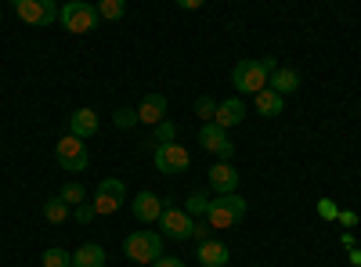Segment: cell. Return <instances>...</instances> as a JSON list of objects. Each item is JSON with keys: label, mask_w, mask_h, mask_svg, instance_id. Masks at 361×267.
<instances>
[{"label": "cell", "mask_w": 361, "mask_h": 267, "mask_svg": "<svg viewBox=\"0 0 361 267\" xmlns=\"http://www.w3.org/2000/svg\"><path fill=\"white\" fill-rule=\"evenodd\" d=\"M275 69H279L275 58H267V62H260V58H246V62H238L231 69V83L243 94H253L257 98L260 91H267V73H275Z\"/></svg>", "instance_id": "cell-1"}, {"label": "cell", "mask_w": 361, "mask_h": 267, "mask_svg": "<svg viewBox=\"0 0 361 267\" xmlns=\"http://www.w3.org/2000/svg\"><path fill=\"white\" fill-rule=\"evenodd\" d=\"M243 217H246V199H243V195H217L214 202H209L206 224L217 228V231H228V228H235Z\"/></svg>", "instance_id": "cell-2"}, {"label": "cell", "mask_w": 361, "mask_h": 267, "mask_svg": "<svg viewBox=\"0 0 361 267\" xmlns=\"http://www.w3.org/2000/svg\"><path fill=\"white\" fill-rule=\"evenodd\" d=\"M123 249H127V260H134V263H156L163 256V235L159 231H130Z\"/></svg>", "instance_id": "cell-3"}, {"label": "cell", "mask_w": 361, "mask_h": 267, "mask_svg": "<svg viewBox=\"0 0 361 267\" xmlns=\"http://www.w3.org/2000/svg\"><path fill=\"white\" fill-rule=\"evenodd\" d=\"M58 22H62L66 33H90V29H98V11L94 4H87V0H69L66 8H58Z\"/></svg>", "instance_id": "cell-4"}, {"label": "cell", "mask_w": 361, "mask_h": 267, "mask_svg": "<svg viewBox=\"0 0 361 267\" xmlns=\"http://www.w3.org/2000/svg\"><path fill=\"white\" fill-rule=\"evenodd\" d=\"M54 159H58V166H62L66 173H83V170L90 166L87 144H83L80 137H73V134H66L62 141H58V148H54Z\"/></svg>", "instance_id": "cell-5"}, {"label": "cell", "mask_w": 361, "mask_h": 267, "mask_svg": "<svg viewBox=\"0 0 361 267\" xmlns=\"http://www.w3.org/2000/svg\"><path fill=\"white\" fill-rule=\"evenodd\" d=\"M192 217L185 213V206H166L163 217H159V231H163V239H173V242H185L192 239Z\"/></svg>", "instance_id": "cell-6"}, {"label": "cell", "mask_w": 361, "mask_h": 267, "mask_svg": "<svg viewBox=\"0 0 361 267\" xmlns=\"http://www.w3.org/2000/svg\"><path fill=\"white\" fill-rule=\"evenodd\" d=\"M123 199H127V185L119 181V177H105V181L98 185V195H94V213L98 217L116 213L119 206H123Z\"/></svg>", "instance_id": "cell-7"}, {"label": "cell", "mask_w": 361, "mask_h": 267, "mask_svg": "<svg viewBox=\"0 0 361 267\" xmlns=\"http://www.w3.org/2000/svg\"><path fill=\"white\" fill-rule=\"evenodd\" d=\"M152 163L159 173H185L192 166V156H188V148L185 144H159L156 152H152Z\"/></svg>", "instance_id": "cell-8"}, {"label": "cell", "mask_w": 361, "mask_h": 267, "mask_svg": "<svg viewBox=\"0 0 361 267\" xmlns=\"http://www.w3.org/2000/svg\"><path fill=\"white\" fill-rule=\"evenodd\" d=\"M15 11H18V18L25 25H37V29L40 25H51L58 18V4H54V0H18Z\"/></svg>", "instance_id": "cell-9"}, {"label": "cell", "mask_w": 361, "mask_h": 267, "mask_svg": "<svg viewBox=\"0 0 361 267\" xmlns=\"http://www.w3.org/2000/svg\"><path fill=\"white\" fill-rule=\"evenodd\" d=\"M199 141H202L206 152L221 156V163H228V159L235 156V144H231L228 130H221L217 123H202V127H199Z\"/></svg>", "instance_id": "cell-10"}, {"label": "cell", "mask_w": 361, "mask_h": 267, "mask_svg": "<svg viewBox=\"0 0 361 267\" xmlns=\"http://www.w3.org/2000/svg\"><path fill=\"white\" fill-rule=\"evenodd\" d=\"M134 217L141 221V224H159V217H163V210H166V202L159 199V195H152V192H141L137 199H134Z\"/></svg>", "instance_id": "cell-11"}, {"label": "cell", "mask_w": 361, "mask_h": 267, "mask_svg": "<svg viewBox=\"0 0 361 267\" xmlns=\"http://www.w3.org/2000/svg\"><path fill=\"white\" fill-rule=\"evenodd\" d=\"M209 188H214L217 195H235V188H238V170H235L231 163L209 166Z\"/></svg>", "instance_id": "cell-12"}, {"label": "cell", "mask_w": 361, "mask_h": 267, "mask_svg": "<svg viewBox=\"0 0 361 267\" xmlns=\"http://www.w3.org/2000/svg\"><path fill=\"white\" fill-rule=\"evenodd\" d=\"M69 134L80 137V141L94 137V134H98V116H94V108H76V112L69 116Z\"/></svg>", "instance_id": "cell-13"}, {"label": "cell", "mask_w": 361, "mask_h": 267, "mask_svg": "<svg viewBox=\"0 0 361 267\" xmlns=\"http://www.w3.org/2000/svg\"><path fill=\"white\" fill-rule=\"evenodd\" d=\"M137 120L148 123V127H159L166 120V98L163 94H145V101L137 108Z\"/></svg>", "instance_id": "cell-14"}, {"label": "cell", "mask_w": 361, "mask_h": 267, "mask_svg": "<svg viewBox=\"0 0 361 267\" xmlns=\"http://www.w3.org/2000/svg\"><path fill=\"white\" fill-rule=\"evenodd\" d=\"M243 120H246V105L238 101V98H228V101H221V105H217L214 123H217L221 130H228V127H238Z\"/></svg>", "instance_id": "cell-15"}, {"label": "cell", "mask_w": 361, "mask_h": 267, "mask_svg": "<svg viewBox=\"0 0 361 267\" xmlns=\"http://www.w3.org/2000/svg\"><path fill=\"white\" fill-rule=\"evenodd\" d=\"M228 260H231V249H228L224 242H217V239L199 242V263H202V267H224Z\"/></svg>", "instance_id": "cell-16"}, {"label": "cell", "mask_w": 361, "mask_h": 267, "mask_svg": "<svg viewBox=\"0 0 361 267\" xmlns=\"http://www.w3.org/2000/svg\"><path fill=\"white\" fill-rule=\"evenodd\" d=\"M267 87H271V91H275V94H293L296 91V87H300V73L296 69H275V73H271V80H267Z\"/></svg>", "instance_id": "cell-17"}, {"label": "cell", "mask_w": 361, "mask_h": 267, "mask_svg": "<svg viewBox=\"0 0 361 267\" xmlns=\"http://www.w3.org/2000/svg\"><path fill=\"white\" fill-rule=\"evenodd\" d=\"M73 267H105V249L94 246V242H87L73 253Z\"/></svg>", "instance_id": "cell-18"}, {"label": "cell", "mask_w": 361, "mask_h": 267, "mask_svg": "<svg viewBox=\"0 0 361 267\" xmlns=\"http://www.w3.org/2000/svg\"><path fill=\"white\" fill-rule=\"evenodd\" d=\"M69 217H73V206H66L62 195H51V199L44 202V221H47V224H66Z\"/></svg>", "instance_id": "cell-19"}, {"label": "cell", "mask_w": 361, "mask_h": 267, "mask_svg": "<svg viewBox=\"0 0 361 267\" xmlns=\"http://www.w3.org/2000/svg\"><path fill=\"white\" fill-rule=\"evenodd\" d=\"M282 105H286V101H282V94H275L271 87L257 94V108H260L264 116H279V112H282Z\"/></svg>", "instance_id": "cell-20"}, {"label": "cell", "mask_w": 361, "mask_h": 267, "mask_svg": "<svg viewBox=\"0 0 361 267\" xmlns=\"http://www.w3.org/2000/svg\"><path fill=\"white\" fill-rule=\"evenodd\" d=\"M209 202H214V199H209L206 192H192L188 202H185V213L188 217H206L209 213Z\"/></svg>", "instance_id": "cell-21"}, {"label": "cell", "mask_w": 361, "mask_h": 267, "mask_svg": "<svg viewBox=\"0 0 361 267\" xmlns=\"http://www.w3.org/2000/svg\"><path fill=\"white\" fill-rule=\"evenodd\" d=\"M94 11H98V18L116 22V18L127 15V4H123V0H102V4H94Z\"/></svg>", "instance_id": "cell-22"}, {"label": "cell", "mask_w": 361, "mask_h": 267, "mask_svg": "<svg viewBox=\"0 0 361 267\" xmlns=\"http://www.w3.org/2000/svg\"><path fill=\"white\" fill-rule=\"evenodd\" d=\"M217 105H221V101H214L209 94H202V98H195V116H199L202 123H214V116H217Z\"/></svg>", "instance_id": "cell-23"}, {"label": "cell", "mask_w": 361, "mask_h": 267, "mask_svg": "<svg viewBox=\"0 0 361 267\" xmlns=\"http://www.w3.org/2000/svg\"><path fill=\"white\" fill-rule=\"evenodd\" d=\"M58 195H62V202L66 206H83V199H87V188L80 185V181H69L62 192H58Z\"/></svg>", "instance_id": "cell-24"}, {"label": "cell", "mask_w": 361, "mask_h": 267, "mask_svg": "<svg viewBox=\"0 0 361 267\" xmlns=\"http://www.w3.org/2000/svg\"><path fill=\"white\" fill-rule=\"evenodd\" d=\"M40 263H44V267H73V253H66V249H58V246H54V249L44 253Z\"/></svg>", "instance_id": "cell-25"}, {"label": "cell", "mask_w": 361, "mask_h": 267, "mask_svg": "<svg viewBox=\"0 0 361 267\" xmlns=\"http://www.w3.org/2000/svg\"><path fill=\"white\" fill-rule=\"evenodd\" d=\"M112 123H116L119 130L137 127V123H141V120H137V108H116V112H112Z\"/></svg>", "instance_id": "cell-26"}, {"label": "cell", "mask_w": 361, "mask_h": 267, "mask_svg": "<svg viewBox=\"0 0 361 267\" xmlns=\"http://www.w3.org/2000/svg\"><path fill=\"white\" fill-rule=\"evenodd\" d=\"M173 141H177V130H173V123L163 120V123L156 127V134H152V141H148V144H173Z\"/></svg>", "instance_id": "cell-27"}, {"label": "cell", "mask_w": 361, "mask_h": 267, "mask_svg": "<svg viewBox=\"0 0 361 267\" xmlns=\"http://www.w3.org/2000/svg\"><path fill=\"white\" fill-rule=\"evenodd\" d=\"M318 217H325V221H336V217H340V206H336L333 199H318Z\"/></svg>", "instance_id": "cell-28"}, {"label": "cell", "mask_w": 361, "mask_h": 267, "mask_svg": "<svg viewBox=\"0 0 361 267\" xmlns=\"http://www.w3.org/2000/svg\"><path fill=\"white\" fill-rule=\"evenodd\" d=\"M73 217H76L80 224H90V221L98 217V213H94V202H83V206H76V210H73Z\"/></svg>", "instance_id": "cell-29"}, {"label": "cell", "mask_w": 361, "mask_h": 267, "mask_svg": "<svg viewBox=\"0 0 361 267\" xmlns=\"http://www.w3.org/2000/svg\"><path fill=\"white\" fill-rule=\"evenodd\" d=\"M192 239H199V242L209 239V224H206V221H195V224H192Z\"/></svg>", "instance_id": "cell-30"}, {"label": "cell", "mask_w": 361, "mask_h": 267, "mask_svg": "<svg viewBox=\"0 0 361 267\" xmlns=\"http://www.w3.org/2000/svg\"><path fill=\"white\" fill-rule=\"evenodd\" d=\"M336 221H340L343 228H354V224H357V213H350V210H340V217H336Z\"/></svg>", "instance_id": "cell-31"}, {"label": "cell", "mask_w": 361, "mask_h": 267, "mask_svg": "<svg viewBox=\"0 0 361 267\" xmlns=\"http://www.w3.org/2000/svg\"><path fill=\"white\" fill-rule=\"evenodd\" d=\"M152 267H185V263H180L177 256H159V260H156Z\"/></svg>", "instance_id": "cell-32"}, {"label": "cell", "mask_w": 361, "mask_h": 267, "mask_svg": "<svg viewBox=\"0 0 361 267\" xmlns=\"http://www.w3.org/2000/svg\"><path fill=\"white\" fill-rule=\"evenodd\" d=\"M350 263H354V267H361V249H350Z\"/></svg>", "instance_id": "cell-33"}]
</instances>
